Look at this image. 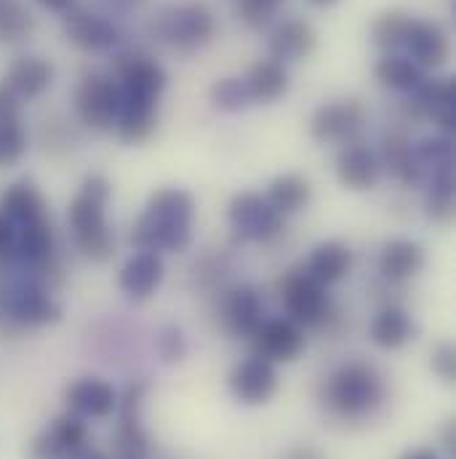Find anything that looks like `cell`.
<instances>
[{"label": "cell", "instance_id": "6da1fadb", "mask_svg": "<svg viewBox=\"0 0 456 459\" xmlns=\"http://www.w3.org/2000/svg\"><path fill=\"white\" fill-rule=\"evenodd\" d=\"M195 198L182 187L152 193L142 217L131 228V243L139 251H185L193 240Z\"/></svg>", "mask_w": 456, "mask_h": 459}, {"label": "cell", "instance_id": "7a4b0ae2", "mask_svg": "<svg viewBox=\"0 0 456 459\" xmlns=\"http://www.w3.org/2000/svg\"><path fill=\"white\" fill-rule=\"evenodd\" d=\"M113 187L102 174L83 179L81 193L67 209V225L73 230L78 251L91 262H108L115 251V232L108 222V204Z\"/></svg>", "mask_w": 456, "mask_h": 459}, {"label": "cell", "instance_id": "3957f363", "mask_svg": "<svg viewBox=\"0 0 456 459\" xmlns=\"http://www.w3.org/2000/svg\"><path fill=\"white\" fill-rule=\"evenodd\" d=\"M384 401V382L366 360L340 366L323 385V403L340 420H363Z\"/></svg>", "mask_w": 456, "mask_h": 459}, {"label": "cell", "instance_id": "277c9868", "mask_svg": "<svg viewBox=\"0 0 456 459\" xmlns=\"http://www.w3.org/2000/svg\"><path fill=\"white\" fill-rule=\"evenodd\" d=\"M150 35L179 54H195L217 35V19L203 3L168 5L150 22Z\"/></svg>", "mask_w": 456, "mask_h": 459}, {"label": "cell", "instance_id": "5b68a950", "mask_svg": "<svg viewBox=\"0 0 456 459\" xmlns=\"http://www.w3.org/2000/svg\"><path fill=\"white\" fill-rule=\"evenodd\" d=\"M5 313L13 329L22 334L27 329H43L62 318V305L51 297L43 278L19 273L16 278L3 281Z\"/></svg>", "mask_w": 456, "mask_h": 459}, {"label": "cell", "instance_id": "8992f818", "mask_svg": "<svg viewBox=\"0 0 456 459\" xmlns=\"http://www.w3.org/2000/svg\"><path fill=\"white\" fill-rule=\"evenodd\" d=\"M283 307L288 318L299 326H321L331 316V297L323 283H318L305 270H291L278 283Z\"/></svg>", "mask_w": 456, "mask_h": 459}, {"label": "cell", "instance_id": "52a82bcc", "mask_svg": "<svg viewBox=\"0 0 456 459\" xmlns=\"http://www.w3.org/2000/svg\"><path fill=\"white\" fill-rule=\"evenodd\" d=\"M75 115L91 131H113L120 108V89L110 75L91 73L75 89Z\"/></svg>", "mask_w": 456, "mask_h": 459}, {"label": "cell", "instance_id": "ba28073f", "mask_svg": "<svg viewBox=\"0 0 456 459\" xmlns=\"http://www.w3.org/2000/svg\"><path fill=\"white\" fill-rule=\"evenodd\" d=\"M229 225L240 240H272L283 230V217L259 193H237L229 201Z\"/></svg>", "mask_w": 456, "mask_h": 459}, {"label": "cell", "instance_id": "9c48e42d", "mask_svg": "<svg viewBox=\"0 0 456 459\" xmlns=\"http://www.w3.org/2000/svg\"><path fill=\"white\" fill-rule=\"evenodd\" d=\"M366 123V108L357 100L321 105L310 117V134L323 144H349Z\"/></svg>", "mask_w": 456, "mask_h": 459}, {"label": "cell", "instance_id": "30bf717a", "mask_svg": "<svg viewBox=\"0 0 456 459\" xmlns=\"http://www.w3.org/2000/svg\"><path fill=\"white\" fill-rule=\"evenodd\" d=\"M62 32L81 51H113L120 43V27L91 8H70L65 13Z\"/></svg>", "mask_w": 456, "mask_h": 459}, {"label": "cell", "instance_id": "8fae6325", "mask_svg": "<svg viewBox=\"0 0 456 459\" xmlns=\"http://www.w3.org/2000/svg\"><path fill=\"white\" fill-rule=\"evenodd\" d=\"M406 110L414 117L433 120L446 136H454L456 128V86L452 78L425 81L414 97L406 102Z\"/></svg>", "mask_w": 456, "mask_h": 459}, {"label": "cell", "instance_id": "7c38bea8", "mask_svg": "<svg viewBox=\"0 0 456 459\" xmlns=\"http://www.w3.org/2000/svg\"><path fill=\"white\" fill-rule=\"evenodd\" d=\"M251 344L254 355L270 363H291L305 352V332L291 318H270L251 334Z\"/></svg>", "mask_w": 456, "mask_h": 459}, {"label": "cell", "instance_id": "4fadbf2b", "mask_svg": "<svg viewBox=\"0 0 456 459\" xmlns=\"http://www.w3.org/2000/svg\"><path fill=\"white\" fill-rule=\"evenodd\" d=\"M229 390L245 406H262L278 393V371L275 363L254 355L240 360L229 371Z\"/></svg>", "mask_w": 456, "mask_h": 459}, {"label": "cell", "instance_id": "5bb4252c", "mask_svg": "<svg viewBox=\"0 0 456 459\" xmlns=\"http://www.w3.org/2000/svg\"><path fill=\"white\" fill-rule=\"evenodd\" d=\"M54 254H56V238L48 220L16 228L13 254L11 262L22 264L30 275H46V270H54Z\"/></svg>", "mask_w": 456, "mask_h": 459}, {"label": "cell", "instance_id": "9a60e30c", "mask_svg": "<svg viewBox=\"0 0 456 459\" xmlns=\"http://www.w3.org/2000/svg\"><path fill=\"white\" fill-rule=\"evenodd\" d=\"M158 105H160V97L120 89V108H117V120H115L117 136L125 144L147 142L158 128Z\"/></svg>", "mask_w": 456, "mask_h": 459}, {"label": "cell", "instance_id": "2e32d148", "mask_svg": "<svg viewBox=\"0 0 456 459\" xmlns=\"http://www.w3.org/2000/svg\"><path fill=\"white\" fill-rule=\"evenodd\" d=\"M65 403L81 420H108L117 409V393L110 382L99 377H81L67 385Z\"/></svg>", "mask_w": 456, "mask_h": 459}, {"label": "cell", "instance_id": "e0dca14e", "mask_svg": "<svg viewBox=\"0 0 456 459\" xmlns=\"http://www.w3.org/2000/svg\"><path fill=\"white\" fill-rule=\"evenodd\" d=\"M54 78H56V67L51 59L40 54H24L11 62L3 83L24 102V100L43 97L54 86Z\"/></svg>", "mask_w": 456, "mask_h": 459}, {"label": "cell", "instance_id": "ac0fdd59", "mask_svg": "<svg viewBox=\"0 0 456 459\" xmlns=\"http://www.w3.org/2000/svg\"><path fill=\"white\" fill-rule=\"evenodd\" d=\"M403 48L409 51V59L422 70L443 67L452 54L449 35L443 32V27L438 22H430V19H411Z\"/></svg>", "mask_w": 456, "mask_h": 459}, {"label": "cell", "instance_id": "d6986e66", "mask_svg": "<svg viewBox=\"0 0 456 459\" xmlns=\"http://www.w3.org/2000/svg\"><path fill=\"white\" fill-rule=\"evenodd\" d=\"M163 283V259L155 251H136L125 259L117 275V286L128 299H150Z\"/></svg>", "mask_w": 456, "mask_h": 459}, {"label": "cell", "instance_id": "ffe728a7", "mask_svg": "<svg viewBox=\"0 0 456 459\" xmlns=\"http://www.w3.org/2000/svg\"><path fill=\"white\" fill-rule=\"evenodd\" d=\"M318 48V32L305 19H283L270 35V59L288 65L313 56Z\"/></svg>", "mask_w": 456, "mask_h": 459}, {"label": "cell", "instance_id": "44dd1931", "mask_svg": "<svg viewBox=\"0 0 456 459\" xmlns=\"http://www.w3.org/2000/svg\"><path fill=\"white\" fill-rule=\"evenodd\" d=\"M337 177L349 190H371L382 177V163L374 150L349 142L337 155Z\"/></svg>", "mask_w": 456, "mask_h": 459}, {"label": "cell", "instance_id": "7402d4cb", "mask_svg": "<svg viewBox=\"0 0 456 459\" xmlns=\"http://www.w3.org/2000/svg\"><path fill=\"white\" fill-rule=\"evenodd\" d=\"M376 158L406 187H422L430 179V174L414 158V147L406 139V134H390V136H384L382 139V155H376Z\"/></svg>", "mask_w": 456, "mask_h": 459}, {"label": "cell", "instance_id": "603a6c76", "mask_svg": "<svg viewBox=\"0 0 456 459\" xmlns=\"http://www.w3.org/2000/svg\"><path fill=\"white\" fill-rule=\"evenodd\" d=\"M0 214L13 228L40 222V220H46V198L40 195V190L32 182H27V179L13 182L0 193Z\"/></svg>", "mask_w": 456, "mask_h": 459}, {"label": "cell", "instance_id": "cb8c5ba5", "mask_svg": "<svg viewBox=\"0 0 456 459\" xmlns=\"http://www.w3.org/2000/svg\"><path fill=\"white\" fill-rule=\"evenodd\" d=\"M264 316L262 297L254 286H235L225 299V324L235 337H251Z\"/></svg>", "mask_w": 456, "mask_h": 459}, {"label": "cell", "instance_id": "d4e9b609", "mask_svg": "<svg viewBox=\"0 0 456 459\" xmlns=\"http://www.w3.org/2000/svg\"><path fill=\"white\" fill-rule=\"evenodd\" d=\"M422 267H425V248L417 240L395 238V240L384 243V248L379 254V273L387 281H409V278L419 275Z\"/></svg>", "mask_w": 456, "mask_h": 459}, {"label": "cell", "instance_id": "484cf974", "mask_svg": "<svg viewBox=\"0 0 456 459\" xmlns=\"http://www.w3.org/2000/svg\"><path fill=\"white\" fill-rule=\"evenodd\" d=\"M254 105H272L288 91V70L275 59H259L243 78Z\"/></svg>", "mask_w": 456, "mask_h": 459}, {"label": "cell", "instance_id": "4316f807", "mask_svg": "<svg viewBox=\"0 0 456 459\" xmlns=\"http://www.w3.org/2000/svg\"><path fill=\"white\" fill-rule=\"evenodd\" d=\"M349 270H352V251H349V246H344L342 240L318 243L307 259V267H305V273L313 275L323 286L340 283L342 278H347Z\"/></svg>", "mask_w": 456, "mask_h": 459}, {"label": "cell", "instance_id": "83f0119b", "mask_svg": "<svg viewBox=\"0 0 456 459\" xmlns=\"http://www.w3.org/2000/svg\"><path fill=\"white\" fill-rule=\"evenodd\" d=\"M374 75H376V81L384 89L398 91V94H414L427 81L425 78V70L417 67L409 56H400V54H384L376 62Z\"/></svg>", "mask_w": 456, "mask_h": 459}, {"label": "cell", "instance_id": "f1b7e54d", "mask_svg": "<svg viewBox=\"0 0 456 459\" xmlns=\"http://www.w3.org/2000/svg\"><path fill=\"white\" fill-rule=\"evenodd\" d=\"M371 340L384 350H398V347L411 342L414 340V324H411L409 313L403 307H395V305L379 310L374 324H371Z\"/></svg>", "mask_w": 456, "mask_h": 459}, {"label": "cell", "instance_id": "f546056e", "mask_svg": "<svg viewBox=\"0 0 456 459\" xmlns=\"http://www.w3.org/2000/svg\"><path fill=\"white\" fill-rule=\"evenodd\" d=\"M264 198H267V204H270L280 217H286V214L302 212V209L310 204L313 187H310V182H307L305 177H299V174H283V177L272 179V185H270V190H267Z\"/></svg>", "mask_w": 456, "mask_h": 459}, {"label": "cell", "instance_id": "4dcf8cb0", "mask_svg": "<svg viewBox=\"0 0 456 459\" xmlns=\"http://www.w3.org/2000/svg\"><path fill=\"white\" fill-rule=\"evenodd\" d=\"M150 433L142 425V417L117 420L113 436L115 459H147L150 457Z\"/></svg>", "mask_w": 456, "mask_h": 459}, {"label": "cell", "instance_id": "1f68e13d", "mask_svg": "<svg viewBox=\"0 0 456 459\" xmlns=\"http://www.w3.org/2000/svg\"><path fill=\"white\" fill-rule=\"evenodd\" d=\"M32 30H35V16L24 3L0 0V43L19 46L30 40Z\"/></svg>", "mask_w": 456, "mask_h": 459}, {"label": "cell", "instance_id": "d6a6232c", "mask_svg": "<svg viewBox=\"0 0 456 459\" xmlns=\"http://www.w3.org/2000/svg\"><path fill=\"white\" fill-rule=\"evenodd\" d=\"M411 27V16L406 11H384L371 24V40L387 54H395L406 46V35Z\"/></svg>", "mask_w": 456, "mask_h": 459}, {"label": "cell", "instance_id": "836d02e7", "mask_svg": "<svg viewBox=\"0 0 456 459\" xmlns=\"http://www.w3.org/2000/svg\"><path fill=\"white\" fill-rule=\"evenodd\" d=\"M427 217L449 222L454 217V169H441L427 179Z\"/></svg>", "mask_w": 456, "mask_h": 459}, {"label": "cell", "instance_id": "e575fe53", "mask_svg": "<svg viewBox=\"0 0 456 459\" xmlns=\"http://www.w3.org/2000/svg\"><path fill=\"white\" fill-rule=\"evenodd\" d=\"M411 147H414V158L430 177L441 169H454V139L452 136H446V134L427 136Z\"/></svg>", "mask_w": 456, "mask_h": 459}, {"label": "cell", "instance_id": "d590c367", "mask_svg": "<svg viewBox=\"0 0 456 459\" xmlns=\"http://www.w3.org/2000/svg\"><path fill=\"white\" fill-rule=\"evenodd\" d=\"M46 430H48V436H51L65 452H75V449L89 446V425H86V420H81V417L73 414V411L56 417Z\"/></svg>", "mask_w": 456, "mask_h": 459}, {"label": "cell", "instance_id": "8d00e7d4", "mask_svg": "<svg viewBox=\"0 0 456 459\" xmlns=\"http://www.w3.org/2000/svg\"><path fill=\"white\" fill-rule=\"evenodd\" d=\"M211 105L222 113H243L251 102V94L245 89V81L240 78H222L211 86Z\"/></svg>", "mask_w": 456, "mask_h": 459}, {"label": "cell", "instance_id": "74e56055", "mask_svg": "<svg viewBox=\"0 0 456 459\" xmlns=\"http://www.w3.org/2000/svg\"><path fill=\"white\" fill-rule=\"evenodd\" d=\"M27 152V128L22 120L0 123V169L16 166Z\"/></svg>", "mask_w": 456, "mask_h": 459}, {"label": "cell", "instance_id": "f35d334b", "mask_svg": "<svg viewBox=\"0 0 456 459\" xmlns=\"http://www.w3.org/2000/svg\"><path fill=\"white\" fill-rule=\"evenodd\" d=\"M155 350H158V358L166 363V366H174V363H182L185 355H187V337L179 326H163L155 337Z\"/></svg>", "mask_w": 456, "mask_h": 459}, {"label": "cell", "instance_id": "ab89813d", "mask_svg": "<svg viewBox=\"0 0 456 459\" xmlns=\"http://www.w3.org/2000/svg\"><path fill=\"white\" fill-rule=\"evenodd\" d=\"M275 13H278V0H237V16L251 30H262L272 24Z\"/></svg>", "mask_w": 456, "mask_h": 459}, {"label": "cell", "instance_id": "60d3db41", "mask_svg": "<svg viewBox=\"0 0 456 459\" xmlns=\"http://www.w3.org/2000/svg\"><path fill=\"white\" fill-rule=\"evenodd\" d=\"M147 398V382H131L123 395H117V420H128V417H142V406Z\"/></svg>", "mask_w": 456, "mask_h": 459}, {"label": "cell", "instance_id": "b9f144b4", "mask_svg": "<svg viewBox=\"0 0 456 459\" xmlns=\"http://www.w3.org/2000/svg\"><path fill=\"white\" fill-rule=\"evenodd\" d=\"M433 371L443 382H454L456 377V350L454 344L441 342L433 350Z\"/></svg>", "mask_w": 456, "mask_h": 459}, {"label": "cell", "instance_id": "7bdbcfd3", "mask_svg": "<svg viewBox=\"0 0 456 459\" xmlns=\"http://www.w3.org/2000/svg\"><path fill=\"white\" fill-rule=\"evenodd\" d=\"M65 455H67V452L48 436V430H43V433H38V436L32 438L27 459H62Z\"/></svg>", "mask_w": 456, "mask_h": 459}, {"label": "cell", "instance_id": "ee69618b", "mask_svg": "<svg viewBox=\"0 0 456 459\" xmlns=\"http://www.w3.org/2000/svg\"><path fill=\"white\" fill-rule=\"evenodd\" d=\"M11 120H22V100L5 83H0V123Z\"/></svg>", "mask_w": 456, "mask_h": 459}, {"label": "cell", "instance_id": "f6af8a7d", "mask_svg": "<svg viewBox=\"0 0 456 459\" xmlns=\"http://www.w3.org/2000/svg\"><path fill=\"white\" fill-rule=\"evenodd\" d=\"M13 240H16V228L0 214V267L11 262L13 254Z\"/></svg>", "mask_w": 456, "mask_h": 459}, {"label": "cell", "instance_id": "bcb514c9", "mask_svg": "<svg viewBox=\"0 0 456 459\" xmlns=\"http://www.w3.org/2000/svg\"><path fill=\"white\" fill-rule=\"evenodd\" d=\"M40 8H46V11H54V13H67L70 8H75V3L78 0H35Z\"/></svg>", "mask_w": 456, "mask_h": 459}, {"label": "cell", "instance_id": "7dc6e473", "mask_svg": "<svg viewBox=\"0 0 456 459\" xmlns=\"http://www.w3.org/2000/svg\"><path fill=\"white\" fill-rule=\"evenodd\" d=\"M283 459H323L321 457V452L318 449H313V446H294V449H288Z\"/></svg>", "mask_w": 456, "mask_h": 459}, {"label": "cell", "instance_id": "c3c4849f", "mask_svg": "<svg viewBox=\"0 0 456 459\" xmlns=\"http://www.w3.org/2000/svg\"><path fill=\"white\" fill-rule=\"evenodd\" d=\"M108 5H113L117 11H128V8H136L139 3H144V0H105Z\"/></svg>", "mask_w": 456, "mask_h": 459}, {"label": "cell", "instance_id": "681fc988", "mask_svg": "<svg viewBox=\"0 0 456 459\" xmlns=\"http://www.w3.org/2000/svg\"><path fill=\"white\" fill-rule=\"evenodd\" d=\"M403 459H438V455L430 449H417V452H409Z\"/></svg>", "mask_w": 456, "mask_h": 459}, {"label": "cell", "instance_id": "f907efd6", "mask_svg": "<svg viewBox=\"0 0 456 459\" xmlns=\"http://www.w3.org/2000/svg\"><path fill=\"white\" fill-rule=\"evenodd\" d=\"M83 459H113V457H108L105 452H99V449H86V457Z\"/></svg>", "mask_w": 456, "mask_h": 459}, {"label": "cell", "instance_id": "816d5d0a", "mask_svg": "<svg viewBox=\"0 0 456 459\" xmlns=\"http://www.w3.org/2000/svg\"><path fill=\"white\" fill-rule=\"evenodd\" d=\"M310 3H313V5H323V8H326V5H334V3H340V0H310Z\"/></svg>", "mask_w": 456, "mask_h": 459}, {"label": "cell", "instance_id": "f5cc1de1", "mask_svg": "<svg viewBox=\"0 0 456 459\" xmlns=\"http://www.w3.org/2000/svg\"><path fill=\"white\" fill-rule=\"evenodd\" d=\"M278 3H280V0H278Z\"/></svg>", "mask_w": 456, "mask_h": 459}]
</instances>
